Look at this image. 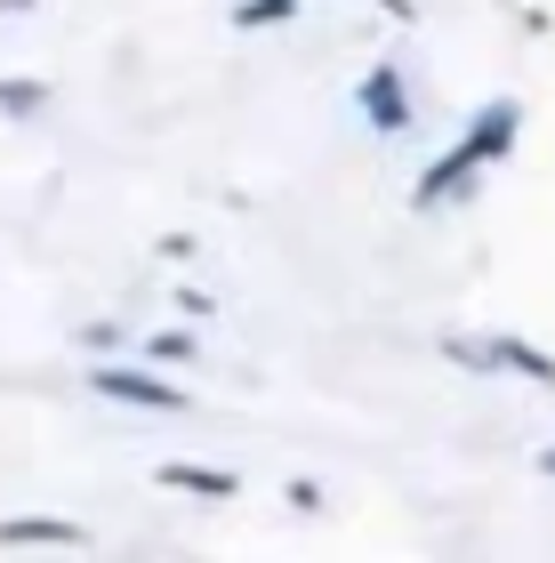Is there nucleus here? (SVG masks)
<instances>
[{
    "label": "nucleus",
    "mask_w": 555,
    "mask_h": 563,
    "mask_svg": "<svg viewBox=\"0 0 555 563\" xmlns=\"http://www.w3.org/2000/svg\"><path fill=\"white\" fill-rule=\"evenodd\" d=\"M515 137H523V97H484V106H475V121L459 130V145L435 153V162L419 169L411 210H443L451 194H467L491 162H508V153H515Z\"/></svg>",
    "instance_id": "obj_1"
},
{
    "label": "nucleus",
    "mask_w": 555,
    "mask_h": 563,
    "mask_svg": "<svg viewBox=\"0 0 555 563\" xmlns=\"http://www.w3.org/2000/svg\"><path fill=\"white\" fill-rule=\"evenodd\" d=\"M89 387L106 402H130V411H186V387L178 378H154L145 363H97Z\"/></svg>",
    "instance_id": "obj_2"
},
{
    "label": "nucleus",
    "mask_w": 555,
    "mask_h": 563,
    "mask_svg": "<svg viewBox=\"0 0 555 563\" xmlns=\"http://www.w3.org/2000/svg\"><path fill=\"white\" fill-rule=\"evenodd\" d=\"M9 9H33V0H0V16H9Z\"/></svg>",
    "instance_id": "obj_14"
},
{
    "label": "nucleus",
    "mask_w": 555,
    "mask_h": 563,
    "mask_svg": "<svg viewBox=\"0 0 555 563\" xmlns=\"http://www.w3.org/2000/svg\"><path fill=\"white\" fill-rule=\"evenodd\" d=\"M137 354H145V371L162 378V371H178V363H193L201 346H193V330H154V339H145Z\"/></svg>",
    "instance_id": "obj_7"
},
{
    "label": "nucleus",
    "mask_w": 555,
    "mask_h": 563,
    "mask_svg": "<svg viewBox=\"0 0 555 563\" xmlns=\"http://www.w3.org/2000/svg\"><path fill=\"white\" fill-rule=\"evenodd\" d=\"M73 354H89V371L113 363V354H121V330H113V322H81V330H73Z\"/></svg>",
    "instance_id": "obj_10"
},
{
    "label": "nucleus",
    "mask_w": 555,
    "mask_h": 563,
    "mask_svg": "<svg viewBox=\"0 0 555 563\" xmlns=\"http://www.w3.org/2000/svg\"><path fill=\"white\" fill-rule=\"evenodd\" d=\"M378 9H387L395 24H411V16H419V0H378Z\"/></svg>",
    "instance_id": "obj_12"
},
{
    "label": "nucleus",
    "mask_w": 555,
    "mask_h": 563,
    "mask_svg": "<svg viewBox=\"0 0 555 563\" xmlns=\"http://www.w3.org/2000/svg\"><path fill=\"white\" fill-rule=\"evenodd\" d=\"M298 0H234V24L242 33H266V24H290Z\"/></svg>",
    "instance_id": "obj_9"
},
{
    "label": "nucleus",
    "mask_w": 555,
    "mask_h": 563,
    "mask_svg": "<svg viewBox=\"0 0 555 563\" xmlns=\"http://www.w3.org/2000/svg\"><path fill=\"white\" fill-rule=\"evenodd\" d=\"M484 371H515V378H532V387H555V354L532 346V339H484Z\"/></svg>",
    "instance_id": "obj_4"
},
{
    "label": "nucleus",
    "mask_w": 555,
    "mask_h": 563,
    "mask_svg": "<svg viewBox=\"0 0 555 563\" xmlns=\"http://www.w3.org/2000/svg\"><path fill=\"white\" fill-rule=\"evenodd\" d=\"M540 475H555V443H547V451H540Z\"/></svg>",
    "instance_id": "obj_13"
},
{
    "label": "nucleus",
    "mask_w": 555,
    "mask_h": 563,
    "mask_svg": "<svg viewBox=\"0 0 555 563\" xmlns=\"http://www.w3.org/2000/svg\"><path fill=\"white\" fill-rule=\"evenodd\" d=\"M48 106V81H33V73H16V81H0V113L9 121H33Z\"/></svg>",
    "instance_id": "obj_8"
},
{
    "label": "nucleus",
    "mask_w": 555,
    "mask_h": 563,
    "mask_svg": "<svg viewBox=\"0 0 555 563\" xmlns=\"http://www.w3.org/2000/svg\"><path fill=\"white\" fill-rule=\"evenodd\" d=\"M355 106H363V121H370L378 137H402V130H411V89H402L395 65H370V73H363Z\"/></svg>",
    "instance_id": "obj_3"
},
{
    "label": "nucleus",
    "mask_w": 555,
    "mask_h": 563,
    "mask_svg": "<svg viewBox=\"0 0 555 563\" xmlns=\"http://www.w3.org/2000/svg\"><path fill=\"white\" fill-rule=\"evenodd\" d=\"M290 507H307V516H314V507H322V483H314V475H290Z\"/></svg>",
    "instance_id": "obj_11"
},
{
    "label": "nucleus",
    "mask_w": 555,
    "mask_h": 563,
    "mask_svg": "<svg viewBox=\"0 0 555 563\" xmlns=\"http://www.w3.org/2000/svg\"><path fill=\"white\" fill-rule=\"evenodd\" d=\"M89 531L73 516H0V548H81Z\"/></svg>",
    "instance_id": "obj_5"
},
{
    "label": "nucleus",
    "mask_w": 555,
    "mask_h": 563,
    "mask_svg": "<svg viewBox=\"0 0 555 563\" xmlns=\"http://www.w3.org/2000/svg\"><path fill=\"white\" fill-rule=\"evenodd\" d=\"M162 492H186V499H234L242 492V475H225V467H201V459H169V467H154Z\"/></svg>",
    "instance_id": "obj_6"
}]
</instances>
